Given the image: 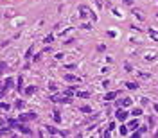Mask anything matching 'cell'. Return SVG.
I'll return each instance as SVG.
<instances>
[{"label": "cell", "mask_w": 158, "mask_h": 138, "mask_svg": "<svg viewBox=\"0 0 158 138\" xmlns=\"http://www.w3.org/2000/svg\"><path fill=\"white\" fill-rule=\"evenodd\" d=\"M79 16L84 18V20H90V22H95L97 20V16L93 14V11L90 7H86V5H79Z\"/></svg>", "instance_id": "obj_1"}, {"label": "cell", "mask_w": 158, "mask_h": 138, "mask_svg": "<svg viewBox=\"0 0 158 138\" xmlns=\"http://www.w3.org/2000/svg\"><path fill=\"white\" fill-rule=\"evenodd\" d=\"M52 102H63V104H68L70 102V97H65V95H52L50 97Z\"/></svg>", "instance_id": "obj_2"}, {"label": "cell", "mask_w": 158, "mask_h": 138, "mask_svg": "<svg viewBox=\"0 0 158 138\" xmlns=\"http://www.w3.org/2000/svg\"><path fill=\"white\" fill-rule=\"evenodd\" d=\"M36 118V113H23V115H20V120L23 122V120H34Z\"/></svg>", "instance_id": "obj_3"}, {"label": "cell", "mask_w": 158, "mask_h": 138, "mask_svg": "<svg viewBox=\"0 0 158 138\" xmlns=\"http://www.w3.org/2000/svg\"><path fill=\"white\" fill-rule=\"evenodd\" d=\"M16 127H18V131H22L23 135H33V131H31L27 126H23V124H16Z\"/></svg>", "instance_id": "obj_4"}, {"label": "cell", "mask_w": 158, "mask_h": 138, "mask_svg": "<svg viewBox=\"0 0 158 138\" xmlns=\"http://www.w3.org/2000/svg\"><path fill=\"white\" fill-rule=\"evenodd\" d=\"M47 131L52 133V135H58V136H65V135H67V133H63V131H58V129L52 127V126H47Z\"/></svg>", "instance_id": "obj_5"}, {"label": "cell", "mask_w": 158, "mask_h": 138, "mask_svg": "<svg viewBox=\"0 0 158 138\" xmlns=\"http://www.w3.org/2000/svg\"><path fill=\"white\" fill-rule=\"evenodd\" d=\"M65 81H68V83H81V77H76V75L68 74V75H65Z\"/></svg>", "instance_id": "obj_6"}, {"label": "cell", "mask_w": 158, "mask_h": 138, "mask_svg": "<svg viewBox=\"0 0 158 138\" xmlns=\"http://www.w3.org/2000/svg\"><path fill=\"white\" fill-rule=\"evenodd\" d=\"M115 117H117L119 120H126V118H128V111H124V109H119L117 113H115Z\"/></svg>", "instance_id": "obj_7"}, {"label": "cell", "mask_w": 158, "mask_h": 138, "mask_svg": "<svg viewBox=\"0 0 158 138\" xmlns=\"http://www.w3.org/2000/svg\"><path fill=\"white\" fill-rule=\"evenodd\" d=\"M129 104H131V99H129V97H124V99L119 102V106H129Z\"/></svg>", "instance_id": "obj_8"}, {"label": "cell", "mask_w": 158, "mask_h": 138, "mask_svg": "<svg viewBox=\"0 0 158 138\" xmlns=\"http://www.w3.org/2000/svg\"><path fill=\"white\" fill-rule=\"evenodd\" d=\"M117 95H119V92H112V93H106V97H104V99H106V101H112V99H115Z\"/></svg>", "instance_id": "obj_9"}, {"label": "cell", "mask_w": 158, "mask_h": 138, "mask_svg": "<svg viewBox=\"0 0 158 138\" xmlns=\"http://www.w3.org/2000/svg\"><path fill=\"white\" fill-rule=\"evenodd\" d=\"M133 14H135L138 20H144V13H142V11H137V9H133Z\"/></svg>", "instance_id": "obj_10"}, {"label": "cell", "mask_w": 158, "mask_h": 138, "mask_svg": "<svg viewBox=\"0 0 158 138\" xmlns=\"http://www.w3.org/2000/svg\"><path fill=\"white\" fill-rule=\"evenodd\" d=\"M129 129H135V127H138V120H133V122H129V126H128Z\"/></svg>", "instance_id": "obj_11"}, {"label": "cell", "mask_w": 158, "mask_h": 138, "mask_svg": "<svg viewBox=\"0 0 158 138\" xmlns=\"http://www.w3.org/2000/svg\"><path fill=\"white\" fill-rule=\"evenodd\" d=\"M7 135H11L9 129H0V136H7Z\"/></svg>", "instance_id": "obj_12"}, {"label": "cell", "mask_w": 158, "mask_h": 138, "mask_svg": "<svg viewBox=\"0 0 158 138\" xmlns=\"http://www.w3.org/2000/svg\"><path fill=\"white\" fill-rule=\"evenodd\" d=\"M77 95H79V97H84V99H88V97H90V93H88V92H77Z\"/></svg>", "instance_id": "obj_13"}, {"label": "cell", "mask_w": 158, "mask_h": 138, "mask_svg": "<svg viewBox=\"0 0 158 138\" xmlns=\"http://www.w3.org/2000/svg\"><path fill=\"white\" fill-rule=\"evenodd\" d=\"M14 106H16L18 109H22V108H23L25 104H23V101H16V104H14Z\"/></svg>", "instance_id": "obj_14"}, {"label": "cell", "mask_w": 158, "mask_h": 138, "mask_svg": "<svg viewBox=\"0 0 158 138\" xmlns=\"http://www.w3.org/2000/svg\"><path fill=\"white\" fill-rule=\"evenodd\" d=\"M126 86H128V88H129V90H137V84H135V83H128V84H126Z\"/></svg>", "instance_id": "obj_15"}, {"label": "cell", "mask_w": 158, "mask_h": 138, "mask_svg": "<svg viewBox=\"0 0 158 138\" xmlns=\"http://www.w3.org/2000/svg\"><path fill=\"white\" fill-rule=\"evenodd\" d=\"M34 92H36V88H34V86H29V88H27V93H29V95H33Z\"/></svg>", "instance_id": "obj_16"}, {"label": "cell", "mask_w": 158, "mask_h": 138, "mask_svg": "<svg viewBox=\"0 0 158 138\" xmlns=\"http://www.w3.org/2000/svg\"><path fill=\"white\" fill-rule=\"evenodd\" d=\"M81 111H84V113H90V111H92V108H88V106H81Z\"/></svg>", "instance_id": "obj_17"}, {"label": "cell", "mask_w": 158, "mask_h": 138, "mask_svg": "<svg viewBox=\"0 0 158 138\" xmlns=\"http://www.w3.org/2000/svg\"><path fill=\"white\" fill-rule=\"evenodd\" d=\"M54 118H56V122H61V117H59V111H54Z\"/></svg>", "instance_id": "obj_18"}, {"label": "cell", "mask_w": 158, "mask_h": 138, "mask_svg": "<svg viewBox=\"0 0 158 138\" xmlns=\"http://www.w3.org/2000/svg\"><path fill=\"white\" fill-rule=\"evenodd\" d=\"M138 75H140V77H144V79H149V77H151L149 74H144V72H138Z\"/></svg>", "instance_id": "obj_19"}, {"label": "cell", "mask_w": 158, "mask_h": 138, "mask_svg": "<svg viewBox=\"0 0 158 138\" xmlns=\"http://www.w3.org/2000/svg\"><path fill=\"white\" fill-rule=\"evenodd\" d=\"M5 86H7V88H9V86H13V79H9V77H7V79H5Z\"/></svg>", "instance_id": "obj_20"}, {"label": "cell", "mask_w": 158, "mask_h": 138, "mask_svg": "<svg viewBox=\"0 0 158 138\" xmlns=\"http://www.w3.org/2000/svg\"><path fill=\"white\" fill-rule=\"evenodd\" d=\"M133 115H135V117H138V115H142V109H135V111H133Z\"/></svg>", "instance_id": "obj_21"}, {"label": "cell", "mask_w": 158, "mask_h": 138, "mask_svg": "<svg viewBox=\"0 0 158 138\" xmlns=\"http://www.w3.org/2000/svg\"><path fill=\"white\" fill-rule=\"evenodd\" d=\"M0 109H9V106H7V104H4V102H0Z\"/></svg>", "instance_id": "obj_22"}, {"label": "cell", "mask_w": 158, "mask_h": 138, "mask_svg": "<svg viewBox=\"0 0 158 138\" xmlns=\"http://www.w3.org/2000/svg\"><path fill=\"white\" fill-rule=\"evenodd\" d=\"M4 70H5V65H4V63H0V74H2Z\"/></svg>", "instance_id": "obj_23"}, {"label": "cell", "mask_w": 158, "mask_h": 138, "mask_svg": "<svg viewBox=\"0 0 158 138\" xmlns=\"http://www.w3.org/2000/svg\"><path fill=\"white\" fill-rule=\"evenodd\" d=\"M156 111H158V104H156Z\"/></svg>", "instance_id": "obj_24"}, {"label": "cell", "mask_w": 158, "mask_h": 138, "mask_svg": "<svg viewBox=\"0 0 158 138\" xmlns=\"http://www.w3.org/2000/svg\"><path fill=\"white\" fill-rule=\"evenodd\" d=\"M0 95H2V93H0Z\"/></svg>", "instance_id": "obj_25"}]
</instances>
